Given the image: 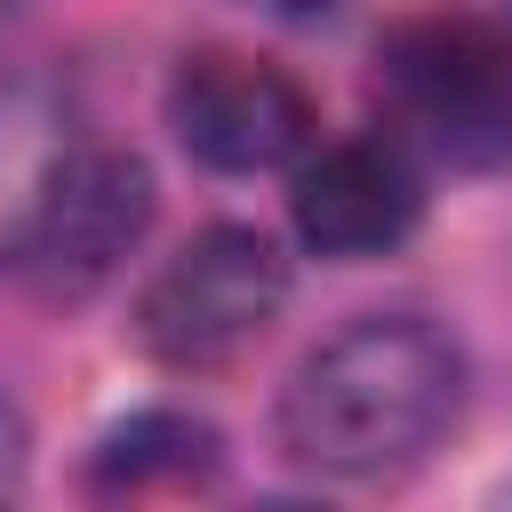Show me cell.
I'll list each match as a JSON object with an SVG mask.
<instances>
[{
  "label": "cell",
  "instance_id": "277c9868",
  "mask_svg": "<svg viewBox=\"0 0 512 512\" xmlns=\"http://www.w3.org/2000/svg\"><path fill=\"white\" fill-rule=\"evenodd\" d=\"M168 128L176 144L216 168V176H272L288 160H304L312 144V104L304 88L240 48H192L168 72Z\"/></svg>",
  "mask_w": 512,
  "mask_h": 512
},
{
  "label": "cell",
  "instance_id": "30bf717a",
  "mask_svg": "<svg viewBox=\"0 0 512 512\" xmlns=\"http://www.w3.org/2000/svg\"><path fill=\"white\" fill-rule=\"evenodd\" d=\"M264 16H280V24H328L344 0H256Z\"/></svg>",
  "mask_w": 512,
  "mask_h": 512
},
{
  "label": "cell",
  "instance_id": "7a4b0ae2",
  "mask_svg": "<svg viewBox=\"0 0 512 512\" xmlns=\"http://www.w3.org/2000/svg\"><path fill=\"white\" fill-rule=\"evenodd\" d=\"M376 96L408 152L440 168L512 160V40L480 16H408L376 48Z\"/></svg>",
  "mask_w": 512,
  "mask_h": 512
},
{
  "label": "cell",
  "instance_id": "5b68a950",
  "mask_svg": "<svg viewBox=\"0 0 512 512\" xmlns=\"http://www.w3.org/2000/svg\"><path fill=\"white\" fill-rule=\"evenodd\" d=\"M144 232H152V168L120 144H80L48 216H40V232H32L24 272H32L40 296L80 304L136 256Z\"/></svg>",
  "mask_w": 512,
  "mask_h": 512
},
{
  "label": "cell",
  "instance_id": "8fae6325",
  "mask_svg": "<svg viewBox=\"0 0 512 512\" xmlns=\"http://www.w3.org/2000/svg\"><path fill=\"white\" fill-rule=\"evenodd\" d=\"M16 8H32V0H0V24H8V16H16Z\"/></svg>",
  "mask_w": 512,
  "mask_h": 512
},
{
  "label": "cell",
  "instance_id": "3957f363",
  "mask_svg": "<svg viewBox=\"0 0 512 512\" xmlns=\"http://www.w3.org/2000/svg\"><path fill=\"white\" fill-rule=\"evenodd\" d=\"M288 304V256L272 232L256 224H208L192 232L136 296V344L176 368V376H208L224 360H240Z\"/></svg>",
  "mask_w": 512,
  "mask_h": 512
},
{
  "label": "cell",
  "instance_id": "9c48e42d",
  "mask_svg": "<svg viewBox=\"0 0 512 512\" xmlns=\"http://www.w3.org/2000/svg\"><path fill=\"white\" fill-rule=\"evenodd\" d=\"M16 472H24V416L0 400V488H16Z\"/></svg>",
  "mask_w": 512,
  "mask_h": 512
},
{
  "label": "cell",
  "instance_id": "8992f818",
  "mask_svg": "<svg viewBox=\"0 0 512 512\" xmlns=\"http://www.w3.org/2000/svg\"><path fill=\"white\" fill-rule=\"evenodd\" d=\"M288 224L312 256L328 264H360V256H392L416 224H424V176L416 152L400 136H344L320 144L296 168L288 192Z\"/></svg>",
  "mask_w": 512,
  "mask_h": 512
},
{
  "label": "cell",
  "instance_id": "52a82bcc",
  "mask_svg": "<svg viewBox=\"0 0 512 512\" xmlns=\"http://www.w3.org/2000/svg\"><path fill=\"white\" fill-rule=\"evenodd\" d=\"M72 152H80L72 88L48 72H8L0 80V272H24Z\"/></svg>",
  "mask_w": 512,
  "mask_h": 512
},
{
  "label": "cell",
  "instance_id": "6da1fadb",
  "mask_svg": "<svg viewBox=\"0 0 512 512\" xmlns=\"http://www.w3.org/2000/svg\"><path fill=\"white\" fill-rule=\"evenodd\" d=\"M464 408V344L424 312H360L296 360L272 432L280 456L320 480L408 472Z\"/></svg>",
  "mask_w": 512,
  "mask_h": 512
},
{
  "label": "cell",
  "instance_id": "ba28073f",
  "mask_svg": "<svg viewBox=\"0 0 512 512\" xmlns=\"http://www.w3.org/2000/svg\"><path fill=\"white\" fill-rule=\"evenodd\" d=\"M224 464V440L208 416H184V408H144L128 424H112L96 440V496H144V488H208Z\"/></svg>",
  "mask_w": 512,
  "mask_h": 512
}]
</instances>
